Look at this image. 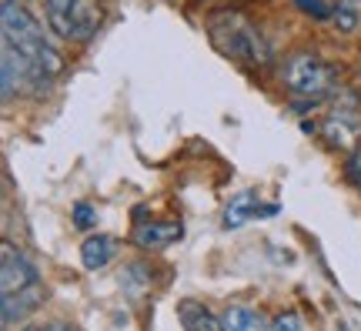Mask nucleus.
<instances>
[{
    "instance_id": "nucleus-8",
    "label": "nucleus",
    "mask_w": 361,
    "mask_h": 331,
    "mask_svg": "<svg viewBox=\"0 0 361 331\" xmlns=\"http://www.w3.org/2000/svg\"><path fill=\"white\" fill-rule=\"evenodd\" d=\"M40 301H44V288H40V284L27 288V291L4 294V301H0V318H4V328H13L17 321H24L30 311H37Z\"/></svg>"
},
{
    "instance_id": "nucleus-10",
    "label": "nucleus",
    "mask_w": 361,
    "mask_h": 331,
    "mask_svg": "<svg viewBox=\"0 0 361 331\" xmlns=\"http://www.w3.org/2000/svg\"><path fill=\"white\" fill-rule=\"evenodd\" d=\"M104 20V7L101 0H78L74 11H71V37L74 40H87L97 34V27Z\"/></svg>"
},
{
    "instance_id": "nucleus-18",
    "label": "nucleus",
    "mask_w": 361,
    "mask_h": 331,
    "mask_svg": "<svg viewBox=\"0 0 361 331\" xmlns=\"http://www.w3.org/2000/svg\"><path fill=\"white\" fill-rule=\"evenodd\" d=\"M44 331H71V328H64V325H51V328H44Z\"/></svg>"
},
{
    "instance_id": "nucleus-17",
    "label": "nucleus",
    "mask_w": 361,
    "mask_h": 331,
    "mask_svg": "<svg viewBox=\"0 0 361 331\" xmlns=\"http://www.w3.org/2000/svg\"><path fill=\"white\" fill-rule=\"evenodd\" d=\"M348 178H351V184L361 191V144L348 154Z\"/></svg>"
},
{
    "instance_id": "nucleus-6",
    "label": "nucleus",
    "mask_w": 361,
    "mask_h": 331,
    "mask_svg": "<svg viewBox=\"0 0 361 331\" xmlns=\"http://www.w3.org/2000/svg\"><path fill=\"white\" fill-rule=\"evenodd\" d=\"M261 215H278V204H264L258 191H238L224 207V228H245Z\"/></svg>"
},
{
    "instance_id": "nucleus-16",
    "label": "nucleus",
    "mask_w": 361,
    "mask_h": 331,
    "mask_svg": "<svg viewBox=\"0 0 361 331\" xmlns=\"http://www.w3.org/2000/svg\"><path fill=\"white\" fill-rule=\"evenodd\" d=\"M71 217H74V224H78V228H84V231L97 224V211H94L87 201H78V204H74V207H71Z\"/></svg>"
},
{
    "instance_id": "nucleus-9",
    "label": "nucleus",
    "mask_w": 361,
    "mask_h": 331,
    "mask_svg": "<svg viewBox=\"0 0 361 331\" xmlns=\"http://www.w3.org/2000/svg\"><path fill=\"white\" fill-rule=\"evenodd\" d=\"M178 321L184 331H228L224 328V318H218L211 308H204L194 298H184L178 301Z\"/></svg>"
},
{
    "instance_id": "nucleus-1",
    "label": "nucleus",
    "mask_w": 361,
    "mask_h": 331,
    "mask_svg": "<svg viewBox=\"0 0 361 331\" xmlns=\"http://www.w3.org/2000/svg\"><path fill=\"white\" fill-rule=\"evenodd\" d=\"M0 30H4V44L13 47L24 61H30V64L40 67V71H47L51 77L61 74L64 57H61V51L47 40L44 27L20 7V0H4V7H0Z\"/></svg>"
},
{
    "instance_id": "nucleus-5",
    "label": "nucleus",
    "mask_w": 361,
    "mask_h": 331,
    "mask_svg": "<svg viewBox=\"0 0 361 331\" xmlns=\"http://www.w3.org/2000/svg\"><path fill=\"white\" fill-rule=\"evenodd\" d=\"M0 258H4V275H0V288H4V294L27 291V288L40 284L34 261H30L27 255H20V251H17L11 241H4V248H0Z\"/></svg>"
},
{
    "instance_id": "nucleus-12",
    "label": "nucleus",
    "mask_w": 361,
    "mask_h": 331,
    "mask_svg": "<svg viewBox=\"0 0 361 331\" xmlns=\"http://www.w3.org/2000/svg\"><path fill=\"white\" fill-rule=\"evenodd\" d=\"M224 328L228 331H271V321H264L261 311L245 305H234L224 311Z\"/></svg>"
},
{
    "instance_id": "nucleus-13",
    "label": "nucleus",
    "mask_w": 361,
    "mask_h": 331,
    "mask_svg": "<svg viewBox=\"0 0 361 331\" xmlns=\"http://www.w3.org/2000/svg\"><path fill=\"white\" fill-rule=\"evenodd\" d=\"M78 0H44L47 7V27L57 37H71V11Z\"/></svg>"
},
{
    "instance_id": "nucleus-14",
    "label": "nucleus",
    "mask_w": 361,
    "mask_h": 331,
    "mask_svg": "<svg viewBox=\"0 0 361 331\" xmlns=\"http://www.w3.org/2000/svg\"><path fill=\"white\" fill-rule=\"evenodd\" d=\"M301 13H311V17H318V20H328L331 13H335V7L328 4V0H291Z\"/></svg>"
},
{
    "instance_id": "nucleus-7",
    "label": "nucleus",
    "mask_w": 361,
    "mask_h": 331,
    "mask_svg": "<svg viewBox=\"0 0 361 331\" xmlns=\"http://www.w3.org/2000/svg\"><path fill=\"white\" fill-rule=\"evenodd\" d=\"M184 238V224L180 221H144L134 228V241L137 248H147V251H161V248H171L174 241Z\"/></svg>"
},
{
    "instance_id": "nucleus-11",
    "label": "nucleus",
    "mask_w": 361,
    "mask_h": 331,
    "mask_svg": "<svg viewBox=\"0 0 361 331\" xmlns=\"http://www.w3.org/2000/svg\"><path fill=\"white\" fill-rule=\"evenodd\" d=\"M114 255H117V241L111 238V234H90L87 241L80 244V261H84L87 271H101V267H107L111 261H114Z\"/></svg>"
},
{
    "instance_id": "nucleus-2",
    "label": "nucleus",
    "mask_w": 361,
    "mask_h": 331,
    "mask_svg": "<svg viewBox=\"0 0 361 331\" xmlns=\"http://www.w3.org/2000/svg\"><path fill=\"white\" fill-rule=\"evenodd\" d=\"M207 34H211V44L218 47L228 61H238V64L247 67H264L271 61V47L268 40L261 37V30L251 20H245L241 13H214L211 24H207Z\"/></svg>"
},
{
    "instance_id": "nucleus-4",
    "label": "nucleus",
    "mask_w": 361,
    "mask_h": 331,
    "mask_svg": "<svg viewBox=\"0 0 361 331\" xmlns=\"http://www.w3.org/2000/svg\"><path fill=\"white\" fill-rule=\"evenodd\" d=\"M322 134L331 148H338V151H355V148H358L361 114H358V107H355L351 97L335 104V111L322 121Z\"/></svg>"
},
{
    "instance_id": "nucleus-15",
    "label": "nucleus",
    "mask_w": 361,
    "mask_h": 331,
    "mask_svg": "<svg viewBox=\"0 0 361 331\" xmlns=\"http://www.w3.org/2000/svg\"><path fill=\"white\" fill-rule=\"evenodd\" d=\"M271 331H308V328H305V318L298 311H281L278 318L271 321Z\"/></svg>"
},
{
    "instance_id": "nucleus-19",
    "label": "nucleus",
    "mask_w": 361,
    "mask_h": 331,
    "mask_svg": "<svg viewBox=\"0 0 361 331\" xmlns=\"http://www.w3.org/2000/svg\"><path fill=\"white\" fill-rule=\"evenodd\" d=\"M20 331H40V328H20Z\"/></svg>"
},
{
    "instance_id": "nucleus-3",
    "label": "nucleus",
    "mask_w": 361,
    "mask_h": 331,
    "mask_svg": "<svg viewBox=\"0 0 361 331\" xmlns=\"http://www.w3.org/2000/svg\"><path fill=\"white\" fill-rule=\"evenodd\" d=\"M281 80L288 94L301 104H322L338 94V67H331L318 54H291L281 67Z\"/></svg>"
}]
</instances>
